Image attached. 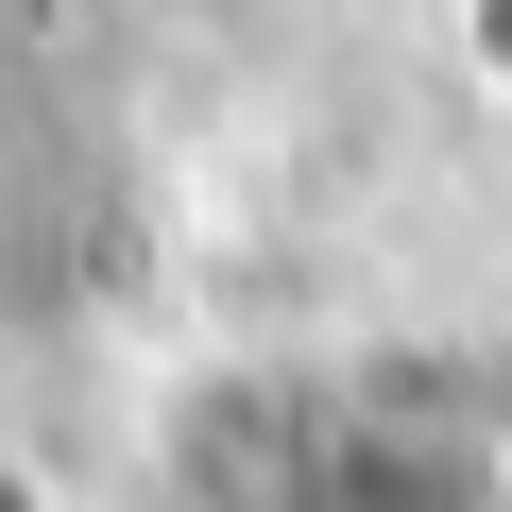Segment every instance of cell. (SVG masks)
Masks as SVG:
<instances>
[{"label":"cell","mask_w":512,"mask_h":512,"mask_svg":"<svg viewBox=\"0 0 512 512\" xmlns=\"http://www.w3.org/2000/svg\"><path fill=\"white\" fill-rule=\"evenodd\" d=\"M308 512H495V444L427 393H359L308 444Z\"/></svg>","instance_id":"6da1fadb"},{"label":"cell","mask_w":512,"mask_h":512,"mask_svg":"<svg viewBox=\"0 0 512 512\" xmlns=\"http://www.w3.org/2000/svg\"><path fill=\"white\" fill-rule=\"evenodd\" d=\"M308 444H325V410H308L291 376H205V393L171 410L188 512H308Z\"/></svg>","instance_id":"7a4b0ae2"},{"label":"cell","mask_w":512,"mask_h":512,"mask_svg":"<svg viewBox=\"0 0 512 512\" xmlns=\"http://www.w3.org/2000/svg\"><path fill=\"white\" fill-rule=\"evenodd\" d=\"M461 69H478V86L512 103V0H461Z\"/></svg>","instance_id":"3957f363"},{"label":"cell","mask_w":512,"mask_h":512,"mask_svg":"<svg viewBox=\"0 0 512 512\" xmlns=\"http://www.w3.org/2000/svg\"><path fill=\"white\" fill-rule=\"evenodd\" d=\"M0 512H52V478H35V461H18V444H0Z\"/></svg>","instance_id":"277c9868"}]
</instances>
